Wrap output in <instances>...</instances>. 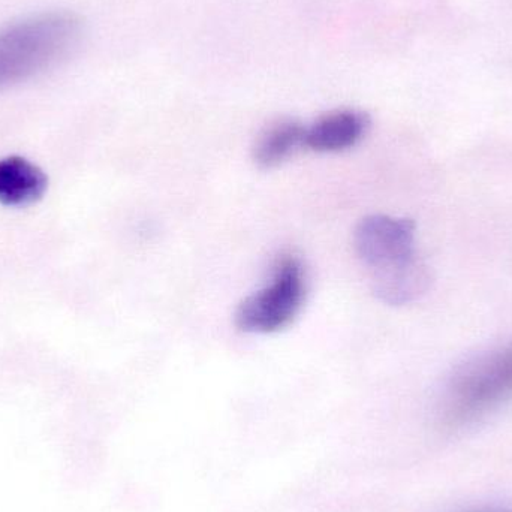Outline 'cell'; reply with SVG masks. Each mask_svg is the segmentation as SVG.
<instances>
[{
  "instance_id": "5",
  "label": "cell",
  "mask_w": 512,
  "mask_h": 512,
  "mask_svg": "<svg viewBox=\"0 0 512 512\" xmlns=\"http://www.w3.org/2000/svg\"><path fill=\"white\" fill-rule=\"evenodd\" d=\"M370 128V117L360 110H337L306 126V147L318 153H340L357 146Z\"/></svg>"
},
{
  "instance_id": "2",
  "label": "cell",
  "mask_w": 512,
  "mask_h": 512,
  "mask_svg": "<svg viewBox=\"0 0 512 512\" xmlns=\"http://www.w3.org/2000/svg\"><path fill=\"white\" fill-rule=\"evenodd\" d=\"M511 397L512 342L460 364L448 381L442 411L451 426H465L486 417Z\"/></svg>"
},
{
  "instance_id": "4",
  "label": "cell",
  "mask_w": 512,
  "mask_h": 512,
  "mask_svg": "<svg viewBox=\"0 0 512 512\" xmlns=\"http://www.w3.org/2000/svg\"><path fill=\"white\" fill-rule=\"evenodd\" d=\"M354 246L364 264L373 270L415 258V224L411 219L372 215L355 228Z\"/></svg>"
},
{
  "instance_id": "9",
  "label": "cell",
  "mask_w": 512,
  "mask_h": 512,
  "mask_svg": "<svg viewBox=\"0 0 512 512\" xmlns=\"http://www.w3.org/2000/svg\"><path fill=\"white\" fill-rule=\"evenodd\" d=\"M475 512H512L511 508H490V510H480Z\"/></svg>"
},
{
  "instance_id": "3",
  "label": "cell",
  "mask_w": 512,
  "mask_h": 512,
  "mask_svg": "<svg viewBox=\"0 0 512 512\" xmlns=\"http://www.w3.org/2000/svg\"><path fill=\"white\" fill-rule=\"evenodd\" d=\"M306 297L301 262L286 256L276 265L270 283L249 295L236 312V324L245 333L270 334L292 324Z\"/></svg>"
},
{
  "instance_id": "6",
  "label": "cell",
  "mask_w": 512,
  "mask_h": 512,
  "mask_svg": "<svg viewBox=\"0 0 512 512\" xmlns=\"http://www.w3.org/2000/svg\"><path fill=\"white\" fill-rule=\"evenodd\" d=\"M430 285L429 268L418 256L372 271V289L382 303L405 306L426 294Z\"/></svg>"
},
{
  "instance_id": "7",
  "label": "cell",
  "mask_w": 512,
  "mask_h": 512,
  "mask_svg": "<svg viewBox=\"0 0 512 512\" xmlns=\"http://www.w3.org/2000/svg\"><path fill=\"white\" fill-rule=\"evenodd\" d=\"M48 177L38 165L21 156L0 159V204L27 207L44 197Z\"/></svg>"
},
{
  "instance_id": "1",
  "label": "cell",
  "mask_w": 512,
  "mask_h": 512,
  "mask_svg": "<svg viewBox=\"0 0 512 512\" xmlns=\"http://www.w3.org/2000/svg\"><path fill=\"white\" fill-rule=\"evenodd\" d=\"M83 21L68 11L42 12L0 29V92L68 59L83 39Z\"/></svg>"
},
{
  "instance_id": "8",
  "label": "cell",
  "mask_w": 512,
  "mask_h": 512,
  "mask_svg": "<svg viewBox=\"0 0 512 512\" xmlns=\"http://www.w3.org/2000/svg\"><path fill=\"white\" fill-rule=\"evenodd\" d=\"M306 147V126L294 119L268 125L256 138L254 161L262 170H273Z\"/></svg>"
}]
</instances>
